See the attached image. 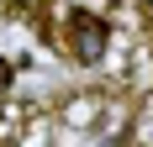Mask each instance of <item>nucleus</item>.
<instances>
[{
    "instance_id": "nucleus-1",
    "label": "nucleus",
    "mask_w": 153,
    "mask_h": 147,
    "mask_svg": "<svg viewBox=\"0 0 153 147\" xmlns=\"http://www.w3.org/2000/svg\"><path fill=\"white\" fill-rule=\"evenodd\" d=\"M58 47L69 53V58L79 63V68H100L111 53V21L95 11H63V32H58Z\"/></svg>"
},
{
    "instance_id": "nucleus-2",
    "label": "nucleus",
    "mask_w": 153,
    "mask_h": 147,
    "mask_svg": "<svg viewBox=\"0 0 153 147\" xmlns=\"http://www.w3.org/2000/svg\"><path fill=\"white\" fill-rule=\"evenodd\" d=\"M63 126H74V132H95V126H111V116H116V105H111L106 89H85V95H74V100L58 110Z\"/></svg>"
},
{
    "instance_id": "nucleus-3",
    "label": "nucleus",
    "mask_w": 153,
    "mask_h": 147,
    "mask_svg": "<svg viewBox=\"0 0 153 147\" xmlns=\"http://www.w3.org/2000/svg\"><path fill=\"white\" fill-rule=\"evenodd\" d=\"M32 126V105L0 100V147H21V132Z\"/></svg>"
},
{
    "instance_id": "nucleus-4",
    "label": "nucleus",
    "mask_w": 153,
    "mask_h": 147,
    "mask_svg": "<svg viewBox=\"0 0 153 147\" xmlns=\"http://www.w3.org/2000/svg\"><path fill=\"white\" fill-rule=\"evenodd\" d=\"M127 142L132 147H153V89L143 95V105L132 110V121H127Z\"/></svg>"
},
{
    "instance_id": "nucleus-5",
    "label": "nucleus",
    "mask_w": 153,
    "mask_h": 147,
    "mask_svg": "<svg viewBox=\"0 0 153 147\" xmlns=\"http://www.w3.org/2000/svg\"><path fill=\"white\" fill-rule=\"evenodd\" d=\"M11 11H16V16H42L48 0H11Z\"/></svg>"
},
{
    "instance_id": "nucleus-6",
    "label": "nucleus",
    "mask_w": 153,
    "mask_h": 147,
    "mask_svg": "<svg viewBox=\"0 0 153 147\" xmlns=\"http://www.w3.org/2000/svg\"><path fill=\"white\" fill-rule=\"evenodd\" d=\"M11 79H16V68H11V58H0V95L11 89Z\"/></svg>"
}]
</instances>
